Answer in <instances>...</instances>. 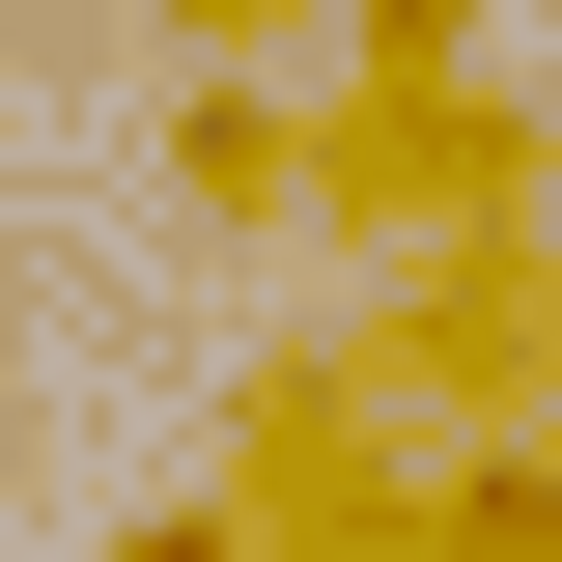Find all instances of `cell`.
<instances>
[{
  "label": "cell",
  "instance_id": "1",
  "mask_svg": "<svg viewBox=\"0 0 562 562\" xmlns=\"http://www.w3.org/2000/svg\"><path fill=\"white\" fill-rule=\"evenodd\" d=\"M535 198H562V140H535L506 57H450V85H310V254L422 281V254H479V225H535Z\"/></svg>",
  "mask_w": 562,
  "mask_h": 562
},
{
  "label": "cell",
  "instance_id": "2",
  "mask_svg": "<svg viewBox=\"0 0 562 562\" xmlns=\"http://www.w3.org/2000/svg\"><path fill=\"white\" fill-rule=\"evenodd\" d=\"M338 366H366V422H394V450H562V254H535V225H479V254L366 281Z\"/></svg>",
  "mask_w": 562,
  "mask_h": 562
},
{
  "label": "cell",
  "instance_id": "3",
  "mask_svg": "<svg viewBox=\"0 0 562 562\" xmlns=\"http://www.w3.org/2000/svg\"><path fill=\"white\" fill-rule=\"evenodd\" d=\"M225 535H254V562H422V450H394V422H366V366L338 338H254V394H225Z\"/></svg>",
  "mask_w": 562,
  "mask_h": 562
},
{
  "label": "cell",
  "instance_id": "4",
  "mask_svg": "<svg viewBox=\"0 0 562 562\" xmlns=\"http://www.w3.org/2000/svg\"><path fill=\"white\" fill-rule=\"evenodd\" d=\"M169 198H198L225 254H281V225H310V85H169Z\"/></svg>",
  "mask_w": 562,
  "mask_h": 562
},
{
  "label": "cell",
  "instance_id": "5",
  "mask_svg": "<svg viewBox=\"0 0 562 562\" xmlns=\"http://www.w3.org/2000/svg\"><path fill=\"white\" fill-rule=\"evenodd\" d=\"M422 562H562V450H422Z\"/></svg>",
  "mask_w": 562,
  "mask_h": 562
},
{
  "label": "cell",
  "instance_id": "6",
  "mask_svg": "<svg viewBox=\"0 0 562 562\" xmlns=\"http://www.w3.org/2000/svg\"><path fill=\"white\" fill-rule=\"evenodd\" d=\"M479 29H506V0H338V85H450Z\"/></svg>",
  "mask_w": 562,
  "mask_h": 562
},
{
  "label": "cell",
  "instance_id": "7",
  "mask_svg": "<svg viewBox=\"0 0 562 562\" xmlns=\"http://www.w3.org/2000/svg\"><path fill=\"white\" fill-rule=\"evenodd\" d=\"M140 29H169L198 85H281V29H338V0H140Z\"/></svg>",
  "mask_w": 562,
  "mask_h": 562
},
{
  "label": "cell",
  "instance_id": "8",
  "mask_svg": "<svg viewBox=\"0 0 562 562\" xmlns=\"http://www.w3.org/2000/svg\"><path fill=\"white\" fill-rule=\"evenodd\" d=\"M113 562H254V535H225V506H113Z\"/></svg>",
  "mask_w": 562,
  "mask_h": 562
},
{
  "label": "cell",
  "instance_id": "9",
  "mask_svg": "<svg viewBox=\"0 0 562 562\" xmlns=\"http://www.w3.org/2000/svg\"><path fill=\"white\" fill-rule=\"evenodd\" d=\"M0 506H29V394H0Z\"/></svg>",
  "mask_w": 562,
  "mask_h": 562
}]
</instances>
